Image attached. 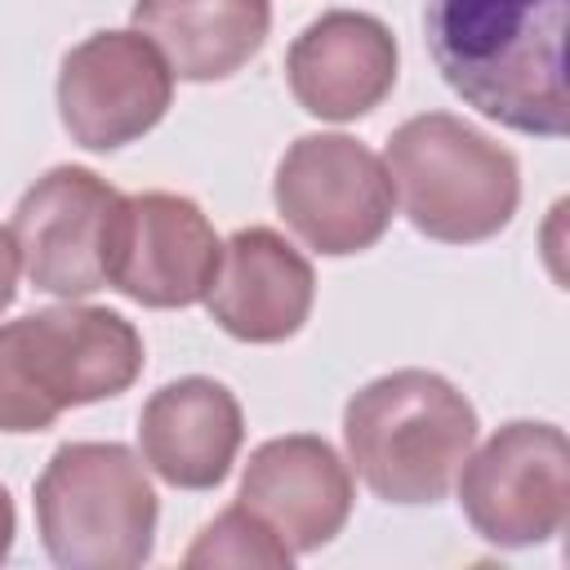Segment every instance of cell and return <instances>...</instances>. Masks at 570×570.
<instances>
[{"mask_svg":"<svg viewBox=\"0 0 570 570\" xmlns=\"http://www.w3.org/2000/svg\"><path fill=\"white\" fill-rule=\"evenodd\" d=\"M285 76L303 111L321 120H356L396 85V40L379 18L334 9L289 45Z\"/></svg>","mask_w":570,"mask_h":570,"instance_id":"obj_12","label":"cell"},{"mask_svg":"<svg viewBox=\"0 0 570 570\" xmlns=\"http://www.w3.org/2000/svg\"><path fill=\"white\" fill-rule=\"evenodd\" d=\"M9 543H13V503H9V494L0 485V561L9 557Z\"/></svg>","mask_w":570,"mask_h":570,"instance_id":"obj_18","label":"cell"},{"mask_svg":"<svg viewBox=\"0 0 570 570\" xmlns=\"http://www.w3.org/2000/svg\"><path fill=\"white\" fill-rule=\"evenodd\" d=\"M459 499L472 530L499 548L552 539L570 512V445L552 423H508L463 459Z\"/></svg>","mask_w":570,"mask_h":570,"instance_id":"obj_6","label":"cell"},{"mask_svg":"<svg viewBox=\"0 0 570 570\" xmlns=\"http://www.w3.org/2000/svg\"><path fill=\"white\" fill-rule=\"evenodd\" d=\"M343 436L361 481L379 499L436 503L472 454L476 410L441 374L396 370L347 401Z\"/></svg>","mask_w":570,"mask_h":570,"instance_id":"obj_2","label":"cell"},{"mask_svg":"<svg viewBox=\"0 0 570 570\" xmlns=\"http://www.w3.org/2000/svg\"><path fill=\"white\" fill-rule=\"evenodd\" d=\"M387 165L347 134L298 138L276 169L281 218L321 254H361L392 223Z\"/></svg>","mask_w":570,"mask_h":570,"instance_id":"obj_7","label":"cell"},{"mask_svg":"<svg viewBox=\"0 0 570 570\" xmlns=\"http://www.w3.org/2000/svg\"><path fill=\"white\" fill-rule=\"evenodd\" d=\"M423 31L445 85L517 134H566V0H428Z\"/></svg>","mask_w":570,"mask_h":570,"instance_id":"obj_1","label":"cell"},{"mask_svg":"<svg viewBox=\"0 0 570 570\" xmlns=\"http://www.w3.org/2000/svg\"><path fill=\"white\" fill-rule=\"evenodd\" d=\"M36 521L58 566L134 570L151 557L156 490L125 445L71 441L36 481Z\"/></svg>","mask_w":570,"mask_h":570,"instance_id":"obj_5","label":"cell"},{"mask_svg":"<svg viewBox=\"0 0 570 570\" xmlns=\"http://www.w3.org/2000/svg\"><path fill=\"white\" fill-rule=\"evenodd\" d=\"M120 191L80 165H58L18 200L9 236L27 281L58 298H85L107 285Z\"/></svg>","mask_w":570,"mask_h":570,"instance_id":"obj_8","label":"cell"},{"mask_svg":"<svg viewBox=\"0 0 570 570\" xmlns=\"http://www.w3.org/2000/svg\"><path fill=\"white\" fill-rule=\"evenodd\" d=\"M289 548L249 512V508H227L218 521L200 530L191 552L183 557L187 566H289Z\"/></svg>","mask_w":570,"mask_h":570,"instance_id":"obj_16","label":"cell"},{"mask_svg":"<svg viewBox=\"0 0 570 570\" xmlns=\"http://www.w3.org/2000/svg\"><path fill=\"white\" fill-rule=\"evenodd\" d=\"M13 289H18V249L9 227H0V312L13 303Z\"/></svg>","mask_w":570,"mask_h":570,"instance_id":"obj_17","label":"cell"},{"mask_svg":"<svg viewBox=\"0 0 570 570\" xmlns=\"http://www.w3.org/2000/svg\"><path fill=\"white\" fill-rule=\"evenodd\" d=\"M312 263L272 227H240L205 294L214 321L245 343H281L312 312Z\"/></svg>","mask_w":570,"mask_h":570,"instance_id":"obj_13","label":"cell"},{"mask_svg":"<svg viewBox=\"0 0 570 570\" xmlns=\"http://www.w3.org/2000/svg\"><path fill=\"white\" fill-rule=\"evenodd\" d=\"M134 27L183 80H223L267 40V0H138Z\"/></svg>","mask_w":570,"mask_h":570,"instance_id":"obj_15","label":"cell"},{"mask_svg":"<svg viewBox=\"0 0 570 570\" xmlns=\"http://www.w3.org/2000/svg\"><path fill=\"white\" fill-rule=\"evenodd\" d=\"M174 98V71L142 31H98L62 58L58 111L89 151L142 138Z\"/></svg>","mask_w":570,"mask_h":570,"instance_id":"obj_9","label":"cell"},{"mask_svg":"<svg viewBox=\"0 0 570 570\" xmlns=\"http://www.w3.org/2000/svg\"><path fill=\"white\" fill-rule=\"evenodd\" d=\"M240 508H249L289 552L330 543L352 512V476L321 436H276L254 450Z\"/></svg>","mask_w":570,"mask_h":570,"instance_id":"obj_11","label":"cell"},{"mask_svg":"<svg viewBox=\"0 0 570 570\" xmlns=\"http://www.w3.org/2000/svg\"><path fill=\"white\" fill-rule=\"evenodd\" d=\"M387 178L405 218L423 236L450 245L490 240L521 200L512 151L445 111L414 116L392 134Z\"/></svg>","mask_w":570,"mask_h":570,"instance_id":"obj_4","label":"cell"},{"mask_svg":"<svg viewBox=\"0 0 570 570\" xmlns=\"http://www.w3.org/2000/svg\"><path fill=\"white\" fill-rule=\"evenodd\" d=\"M223 240L196 200L174 191L120 196L107 285L142 307H187L209 294Z\"/></svg>","mask_w":570,"mask_h":570,"instance_id":"obj_10","label":"cell"},{"mask_svg":"<svg viewBox=\"0 0 570 570\" xmlns=\"http://www.w3.org/2000/svg\"><path fill=\"white\" fill-rule=\"evenodd\" d=\"M142 370L138 330L107 307H49L0 330V432H40L62 410L120 396Z\"/></svg>","mask_w":570,"mask_h":570,"instance_id":"obj_3","label":"cell"},{"mask_svg":"<svg viewBox=\"0 0 570 570\" xmlns=\"http://www.w3.org/2000/svg\"><path fill=\"white\" fill-rule=\"evenodd\" d=\"M240 405L214 379L165 383L138 419L142 459L183 490H209L227 476L240 450Z\"/></svg>","mask_w":570,"mask_h":570,"instance_id":"obj_14","label":"cell"}]
</instances>
